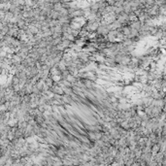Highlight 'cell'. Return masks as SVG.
I'll return each instance as SVG.
<instances>
[{
  "label": "cell",
  "mask_w": 166,
  "mask_h": 166,
  "mask_svg": "<svg viewBox=\"0 0 166 166\" xmlns=\"http://www.w3.org/2000/svg\"><path fill=\"white\" fill-rule=\"evenodd\" d=\"M111 25H112V29H116V30H117V28H120V27H122V25L117 20H116L114 22H112Z\"/></svg>",
  "instance_id": "5"
},
{
  "label": "cell",
  "mask_w": 166,
  "mask_h": 166,
  "mask_svg": "<svg viewBox=\"0 0 166 166\" xmlns=\"http://www.w3.org/2000/svg\"><path fill=\"white\" fill-rule=\"evenodd\" d=\"M62 36L61 37H58V38H55V39L53 40V42H52V44L54 45V46H57L58 44H60L61 42H62Z\"/></svg>",
  "instance_id": "8"
},
{
  "label": "cell",
  "mask_w": 166,
  "mask_h": 166,
  "mask_svg": "<svg viewBox=\"0 0 166 166\" xmlns=\"http://www.w3.org/2000/svg\"><path fill=\"white\" fill-rule=\"evenodd\" d=\"M142 25H143V22H141L140 20H135V21H131L130 22V27L131 28H134V29H137L138 31H140L142 28Z\"/></svg>",
  "instance_id": "2"
},
{
  "label": "cell",
  "mask_w": 166,
  "mask_h": 166,
  "mask_svg": "<svg viewBox=\"0 0 166 166\" xmlns=\"http://www.w3.org/2000/svg\"><path fill=\"white\" fill-rule=\"evenodd\" d=\"M159 151H160V145H159V144H157V143L153 144V145H152V147H151V153H152L153 156H156V153H157Z\"/></svg>",
  "instance_id": "4"
},
{
  "label": "cell",
  "mask_w": 166,
  "mask_h": 166,
  "mask_svg": "<svg viewBox=\"0 0 166 166\" xmlns=\"http://www.w3.org/2000/svg\"><path fill=\"white\" fill-rule=\"evenodd\" d=\"M63 91L64 94H67V95H71L73 93V88H68V87H63Z\"/></svg>",
  "instance_id": "7"
},
{
  "label": "cell",
  "mask_w": 166,
  "mask_h": 166,
  "mask_svg": "<svg viewBox=\"0 0 166 166\" xmlns=\"http://www.w3.org/2000/svg\"><path fill=\"white\" fill-rule=\"evenodd\" d=\"M99 25L98 21H87V30L88 32H96Z\"/></svg>",
  "instance_id": "1"
},
{
  "label": "cell",
  "mask_w": 166,
  "mask_h": 166,
  "mask_svg": "<svg viewBox=\"0 0 166 166\" xmlns=\"http://www.w3.org/2000/svg\"><path fill=\"white\" fill-rule=\"evenodd\" d=\"M59 12L58 11H55V10H53L50 12V15L48 18H51V19H53V20H58L59 18Z\"/></svg>",
  "instance_id": "3"
},
{
  "label": "cell",
  "mask_w": 166,
  "mask_h": 166,
  "mask_svg": "<svg viewBox=\"0 0 166 166\" xmlns=\"http://www.w3.org/2000/svg\"><path fill=\"white\" fill-rule=\"evenodd\" d=\"M46 84L49 86L50 88H52V87H53L55 83H54V81L53 80V78H52L51 76H49L48 78H46Z\"/></svg>",
  "instance_id": "6"
}]
</instances>
